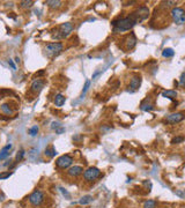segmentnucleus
Wrapping results in <instances>:
<instances>
[{"mask_svg":"<svg viewBox=\"0 0 185 208\" xmlns=\"http://www.w3.org/2000/svg\"><path fill=\"white\" fill-rule=\"evenodd\" d=\"M66 102V99L64 95H61V94H58V95H56L55 97V104L56 106H63Z\"/></svg>","mask_w":185,"mask_h":208,"instance_id":"nucleus-17","label":"nucleus"},{"mask_svg":"<svg viewBox=\"0 0 185 208\" xmlns=\"http://www.w3.org/2000/svg\"><path fill=\"white\" fill-rule=\"evenodd\" d=\"M81 139H83L82 135H76V137H73V140H74V141H80Z\"/></svg>","mask_w":185,"mask_h":208,"instance_id":"nucleus-35","label":"nucleus"},{"mask_svg":"<svg viewBox=\"0 0 185 208\" xmlns=\"http://www.w3.org/2000/svg\"><path fill=\"white\" fill-rule=\"evenodd\" d=\"M38 130H39V128H38V126L37 125H34L33 127H30V128H29V135H30V137H35V135H37V133H38Z\"/></svg>","mask_w":185,"mask_h":208,"instance_id":"nucleus-24","label":"nucleus"},{"mask_svg":"<svg viewBox=\"0 0 185 208\" xmlns=\"http://www.w3.org/2000/svg\"><path fill=\"white\" fill-rule=\"evenodd\" d=\"M45 4L49 6L50 8H53V9H58L63 5V2L59 0H48V1H45Z\"/></svg>","mask_w":185,"mask_h":208,"instance_id":"nucleus-14","label":"nucleus"},{"mask_svg":"<svg viewBox=\"0 0 185 208\" xmlns=\"http://www.w3.org/2000/svg\"><path fill=\"white\" fill-rule=\"evenodd\" d=\"M64 132H65V128H64L63 126H61V127H59V128H57V130H56V133H57V134H61V133H64Z\"/></svg>","mask_w":185,"mask_h":208,"instance_id":"nucleus-32","label":"nucleus"},{"mask_svg":"<svg viewBox=\"0 0 185 208\" xmlns=\"http://www.w3.org/2000/svg\"><path fill=\"white\" fill-rule=\"evenodd\" d=\"M60 191L63 192V194H64V195H66V197H67V198H70V193H68V192L66 191L65 188H63V187H60Z\"/></svg>","mask_w":185,"mask_h":208,"instance_id":"nucleus-33","label":"nucleus"},{"mask_svg":"<svg viewBox=\"0 0 185 208\" xmlns=\"http://www.w3.org/2000/svg\"><path fill=\"white\" fill-rule=\"evenodd\" d=\"M94 201V198L92 195H83V197L79 200L80 205H88V203H92Z\"/></svg>","mask_w":185,"mask_h":208,"instance_id":"nucleus-19","label":"nucleus"},{"mask_svg":"<svg viewBox=\"0 0 185 208\" xmlns=\"http://www.w3.org/2000/svg\"><path fill=\"white\" fill-rule=\"evenodd\" d=\"M184 141V137H175L172 140H171V143L172 145H176V143H180Z\"/></svg>","mask_w":185,"mask_h":208,"instance_id":"nucleus-28","label":"nucleus"},{"mask_svg":"<svg viewBox=\"0 0 185 208\" xmlns=\"http://www.w3.org/2000/svg\"><path fill=\"white\" fill-rule=\"evenodd\" d=\"M15 61H16L17 64H19V63H20V59H19V57H16V58H15Z\"/></svg>","mask_w":185,"mask_h":208,"instance_id":"nucleus-39","label":"nucleus"},{"mask_svg":"<svg viewBox=\"0 0 185 208\" xmlns=\"http://www.w3.org/2000/svg\"><path fill=\"white\" fill-rule=\"evenodd\" d=\"M45 155H46L48 157H55L56 155H57V150H56L55 146H49V147H46V149H45Z\"/></svg>","mask_w":185,"mask_h":208,"instance_id":"nucleus-18","label":"nucleus"},{"mask_svg":"<svg viewBox=\"0 0 185 208\" xmlns=\"http://www.w3.org/2000/svg\"><path fill=\"white\" fill-rule=\"evenodd\" d=\"M8 64L11 65V67L13 68V70H16V66H15V64L13 63V60H12V59H9V60H8Z\"/></svg>","mask_w":185,"mask_h":208,"instance_id":"nucleus-34","label":"nucleus"},{"mask_svg":"<svg viewBox=\"0 0 185 208\" xmlns=\"http://www.w3.org/2000/svg\"><path fill=\"white\" fill-rule=\"evenodd\" d=\"M170 15L172 17V20L176 24H183L185 23V11L183 8H180V7H175L172 8V11L170 13Z\"/></svg>","mask_w":185,"mask_h":208,"instance_id":"nucleus-4","label":"nucleus"},{"mask_svg":"<svg viewBox=\"0 0 185 208\" xmlns=\"http://www.w3.org/2000/svg\"><path fill=\"white\" fill-rule=\"evenodd\" d=\"M140 109L142 111H151V110L154 109V105L152 103H146V102H142L141 105H140Z\"/></svg>","mask_w":185,"mask_h":208,"instance_id":"nucleus-22","label":"nucleus"},{"mask_svg":"<svg viewBox=\"0 0 185 208\" xmlns=\"http://www.w3.org/2000/svg\"><path fill=\"white\" fill-rule=\"evenodd\" d=\"M82 172H83V168L80 165H73L67 170V175L70 177H78V176L81 175Z\"/></svg>","mask_w":185,"mask_h":208,"instance_id":"nucleus-11","label":"nucleus"},{"mask_svg":"<svg viewBox=\"0 0 185 208\" xmlns=\"http://www.w3.org/2000/svg\"><path fill=\"white\" fill-rule=\"evenodd\" d=\"M24 155H26V152H24L23 149H21V150H20V152L16 154V159H15V162H16V163L21 162L22 160H23V157H24Z\"/></svg>","mask_w":185,"mask_h":208,"instance_id":"nucleus-25","label":"nucleus"},{"mask_svg":"<svg viewBox=\"0 0 185 208\" xmlns=\"http://www.w3.org/2000/svg\"><path fill=\"white\" fill-rule=\"evenodd\" d=\"M101 73H102V71H96L92 74V79H96V77H97L98 74H101Z\"/></svg>","mask_w":185,"mask_h":208,"instance_id":"nucleus-36","label":"nucleus"},{"mask_svg":"<svg viewBox=\"0 0 185 208\" xmlns=\"http://www.w3.org/2000/svg\"><path fill=\"white\" fill-rule=\"evenodd\" d=\"M140 84H141V77H133L132 79H131V82H130V88L132 91H134V90H136L138 88L140 87Z\"/></svg>","mask_w":185,"mask_h":208,"instance_id":"nucleus-13","label":"nucleus"},{"mask_svg":"<svg viewBox=\"0 0 185 208\" xmlns=\"http://www.w3.org/2000/svg\"><path fill=\"white\" fill-rule=\"evenodd\" d=\"M136 37H134V35L131 34L130 37H127V49L129 50L133 49L134 45H136Z\"/></svg>","mask_w":185,"mask_h":208,"instance_id":"nucleus-20","label":"nucleus"},{"mask_svg":"<svg viewBox=\"0 0 185 208\" xmlns=\"http://www.w3.org/2000/svg\"><path fill=\"white\" fill-rule=\"evenodd\" d=\"M44 80L42 79H35L33 82H31V86H30V90L35 94H39L42 91V89L44 88Z\"/></svg>","mask_w":185,"mask_h":208,"instance_id":"nucleus-9","label":"nucleus"},{"mask_svg":"<svg viewBox=\"0 0 185 208\" xmlns=\"http://www.w3.org/2000/svg\"><path fill=\"white\" fill-rule=\"evenodd\" d=\"M0 110H1V112H2L4 115H7V116L13 115V110H12V108L9 106V104H7V103L1 104V105H0Z\"/></svg>","mask_w":185,"mask_h":208,"instance_id":"nucleus-16","label":"nucleus"},{"mask_svg":"<svg viewBox=\"0 0 185 208\" xmlns=\"http://www.w3.org/2000/svg\"><path fill=\"white\" fill-rule=\"evenodd\" d=\"M98 177H101V171L95 167H90L83 172V178H85V181H96Z\"/></svg>","mask_w":185,"mask_h":208,"instance_id":"nucleus-6","label":"nucleus"},{"mask_svg":"<svg viewBox=\"0 0 185 208\" xmlns=\"http://www.w3.org/2000/svg\"><path fill=\"white\" fill-rule=\"evenodd\" d=\"M185 118L184 112H176V113H171V115L167 116V121L171 123V124H176V123H180Z\"/></svg>","mask_w":185,"mask_h":208,"instance_id":"nucleus-10","label":"nucleus"},{"mask_svg":"<svg viewBox=\"0 0 185 208\" xmlns=\"http://www.w3.org/2000/svg\"><path fill=\"white\" fill-rule=\"evenodd\" d=\"M136 23H138V21H136L134 14L132 13V15H130V16L114 20L112 22V26L114 27V31H126V30L132 29Z\"/></svg>","mask_w":185,"mask_h":208,"instance_id":"nucleus-1","label":"nucleus"},{"mask_svg":"<svg viewBox=\"0 0 185 208\" xmlns=\"http://www.w3.org/2000/svg\"><path fill=\"white\" fill-rule=\"evenodd\" d=\"M4 199H5V197L2 194H0V201H4Z\"/></svg>","mask_w":185,"mask_h":208,"instance_id":"nucleus-38","label":"nucleus"},{"mask_svg":"<svg viewBox=\"0 0 185 208\" xmlns=\"http://www.w3.org/2000/svg\"><path fill=\"white\" fill-rule=\"evenodd\" d=\"M165 4H167V6H174L176 5V1H167Z\"/></svg>","mask_w":185,"mask_h":208,"instance_id":"nucleus-37","label":"nucleus"},{"mask_svg":"<svg viewBox=\"0 0 185 208\" xmlns=\"http://www.w3.org/2000/svg\"><path fill=\"white\" fill-rule=\"evenodd\" d=\"M12 148H13L12 143H8V145H6L5 147L0 150V161H4V160H6L9 156V154H11L9 152H11Z\"/></svg>","mask_w":185,"mask_h":208,"instance_id":"nucleus-12","label":"nucleus"},{"mask_svg":"<svg viewBox=\"0 0 185 208\" xmlns=\"http://www.w3.org/2000/svg\"><path fill=\"white\" fill-rule=\"evenodd\" d=\"M28 200H29V203H31L34 207L41 206L42 203L44 201V193L42 191H39V190H36V191H34L28 197Z\"/></svg>","mask_w":185,"mask_h":208,"instance_id":"nucleus-5","label":"nucleus"},{"mask_svg":"<svg viewBox=\"0 0 185 208\" xmlns=\"http://www.w3.org/2000/svg\"><path fill=\"white\" fill-rule=\"evenodd\" d=\"M74 30V26L70 23V22H65V23H61L58 28V30L56 31V34H53V38L57 39H63L66 38L67 36H70V34Z\"/></svg>","mask_w":185,"mask_h":208,"instance_id":"nucleus-2","label":"nucleus"},{"mask_svg":"<svg viewBox=\"0 0 185 208\" xmlns=\"http://www.w3.org/2000/svg\"><path fill=\"white\" fill-rule=\"evenodd\" d=\"M161 95H162L163 97H165V99H175L177 97V91H176V90H164V91H162Z\"/></svg>","mask_w":185,"mask_h":208,"instance_id":"nucleus-15","label":"nucleus"},{"mask_svg":"<svg viewBox=\"0 0 185 208\" xmlns=\"http://www.w3.org/2000/svg\"><path fill=\"white\" fill-rule=\"evenodd\" d=\"M133 14H134V16H136L138 23H140V22H142L143 20H146L148 17V15H149V9H148L147 7L142 6V7H140L138 11L134 12Z\"/></svg>","mask_w":185,"mask_h":208,"instance_id":"nucleus-8","label":"nucleus"},{"mask_svg":"<svg viewBox=\"0 0 185 208\" xmlns=\"http://www.w3.org/2000/svg\"><path fill=\"white\" fill-rule=\"evenodd\" d=\"M89 86H90V80H86V82H85V87H83V89H82V93H81V99H83V96L86 95L87 90L89 89Z\"/></svg>","mask_w":185,"mask_h":208,"instance_id":"nucleus-27","label":"nucleus"},{"mask_svg":"<svg viewBox=\"0 0 185 208\" xmlns=\"http://www.w3.org/2000/svg\"><path fill=\"white\" fill-rule=\"evenodd\" d=\"M180 84L182 87H185V72L182 73V75L180 77Z\"/></svg>","mask_w":185,"mask_h":208,"instance_id":"nucleus-31","label":"nucleus"},{"mask_svg":"<svg viewBox=\"0 0 185 208\" xmlns=\"http://www.w3.org/2000/svg\"><path fill=\"white\" fill-rule=\"evenodd\" d=\"M59 127H61V124H60L59 121H52V124H51V128L52 130H57V128H59Z\"/></svg>","mask_w":185,"mask_h":208,"instance_id":"nucleus-30","label":"nucleus"},{"mask_svg":"<svg viewBox=\"0 0 185 208\" xmlns=\"http://www.w3.org/2000/svg\"><path fill=\"white\" fill-rule=\"evenodd\" d=\"M158 203L155 200H146L143 203V208H156Z\"/></svg>","mask_w":185,"mask_h":208,"instance_id":"nucleus-23","label":"nucleus"},{"mask_svg":"<svg viewBox=\"0 0 185 208\" xmlns=\"http://www.w3.org/2000/svg\"><path fill=\"white\" fill-rule=\"evenodd\" d=\"M64 46L63 44L59 42H55V43H49L45 46V53L49 58H53L56 56H58L63 51Z\"/></svg>","mask_w":185,"mask_h":208,"instance_id":"nucleus-3","label":"nucleus"},{"mask_svg":"<svg viewBox=\"0 0 185 208\" xmlns=\"http://www.w3.org/2000/svg\"><path fill=\"white\" fill-rule=\"evenodd\" d=\"M34 5V1L29 0V1H20V6L22 8H30Z\"/></svg>","mask_w":185,"mask_h":208,"instance_id":"nucleus-26","label":"nucleus"},{"mask_svg":"<svg viewBox=\"0 0 185 208\" xmlns=\"http://www.w3.org/2000/svg\"><path fill=\"white\" fill-rule=\"evenodd\" d=\"M12 175H13V172H1V174H0V181L7 179V178H9Z\"/></svg>","mask_w":185,"mask_h":208,"instance_id":"nucleus-29","label":"nucleus"},{"mask_svg":"<svg viewBox=\"0 0 185 208\" xmlns=\"http://www.w3.org/2000/svg\"><path fill=\"white\" fill-rule=\"evenodd\" d=\"M72 163H73V157L70 156V155H67V154L66 155H61L56 161V165L59 169H67V168L71 167Z\"/></svg>","mask_w":185,"mask_h":208,"instance_id":"nucleus-7","label":"nucleus"},{"mask_svg":"<svg viewBox=\"0 0 185 208\" xmlns=\"http://www.w3.org/2000/svg\"><path fill=\"white\" fill-rule=\"evenodd\" d=\"M174 55H175V51L171 48H165L162 51V56H163L164 58H171V57H174Z\"/></svg>","mask_w":185,"mask_h":208,"instance_id":"nucleus-21","label":"nucleus"}]
</instances>
